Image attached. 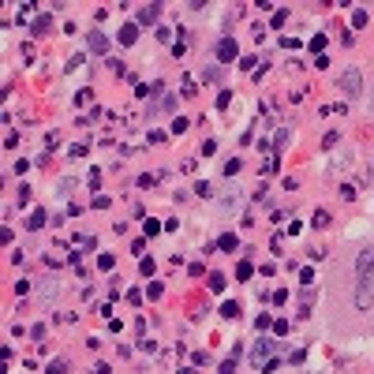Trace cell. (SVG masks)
Returning a JSON list of instances; mask_svg holds the SVG:
<instances>
[{"mask_svg":"<svg viewBox=\"0 0 374 374\" xmlns=\"http://www.w3.org/2000/svg\"><path fill=\"white\" fill-rule=\"evenodd\" d=\"M161 292H165V288H161L157 281H154V285H150V288H146V296H150V299H161Z\"/></svg>","mask_w":374,"mask_h":374,"instance_id":"obj_40","label":"cell"},{"mask_svg":"<svg viewBox=\"0 0 374 374\" xmlns=\"http://www.w3.org/2000/svg\"><path fill=\"white\" fill-rule=\"evenodd\" d=\"M240 165H243V161H240V157H232V161H224V165H221V172H228V176H236V172H240Z\"/></svg>","mask_w":374,"mask_h":374,"instance_id":"obj_25","label":"cell"},{"mask_svg":"<svg viewBox=\"0 0 374 374\" xmlns=\"http://www.w3.org/2000/svg\"><path fill=\"white\" fill-rule=\"evenodd\" d=\"M180 94H183V97H191V94H195V79H191V75H183V86H180Z\"/></svg>","mask_w":374,"mask_h":374,"instance_id":"obj_27","label":"cell"},{"mask_svg":"<svg viewBox=\"0 0 374 374\" xmlns=\"http://www.w3.org/2000/svg\"><path fill=\"white\" fill-rule=\"evenodd\" d=\"M30 202V187H26V183H22L19 191H15V206H26Z\"/></svg>","mask_w":374,"mask_h":374,"instance_id":"obj_23","label":"cell"},{"mask_svg":"<svg viewBox=\"0 0 374 374\" xmlns=\"http://www.w3.org/2000/svg\"><path fill=\"white\" fill-rule=\"evenodd\" d=\"M269 326H273V318H269V314H258V318H255V330H269Z\"/></svg>","mask_w":374,"mask_h":374,"instance_id":"obj_34","label":"cell"},{"mask_svg":"<svg viewBox=\"0 0 374 374\" xmlns=\"http://www.w3.org/2000/svg\"><path fill=\"white\" fill-rule=\"evenodd\" d=\"M30 337L34 341H45V326H30Z\"/></svg>","mask_w":374,"mask_h":374,"instance_id":"obj_45","label":"cell"},{"mask_svg":"<svg viewBox=\"0 0 374 374\" xmlns=\"http://www.w3.org/2000/svg\"><path fill=\"white\" fill-rule=\"evenodd\" d=\"M30 292V281H15V296H26Z\"/></svg>","mask_w":374,"mask_h":374,"instance_id":"obj_41","label":"cell"},{"mask_svg":"<svg viewBox=\"0 0 374 374\" xmlns=\"http://www.w3.org/2000/svg\"><path fill=\"white\" fill-rule=\"evenodd\" d=\"M45 374H67V359H64V355L49 359V363H45Z\"/></svg>","mask_w":374,"mask_h":374,"instance_id":"obj_11","label":"cell"},{"mask_svg":"<svg viewBox=\"0 0 374 374\" xmlns=\"http://www.w3.org/2000/svg\"><path fill=\"white\" fill-rule=\"evenodd\" d=\"M90 206H94V210H105V206H109V195H94V202H90Z\"/></svg>","mask_w":374,"mask_h":374,"instance_id":"obj_38","label":"cell"},{"mask_svg":"<svg viewBox=\"0 0 374 374\" xmlns=\"http://www.w3.org/2000/svg\"><path fill=\"white\" fill-rule=\"evenodd\" d=\"M26 228H30V232L45 228V210H34V214H30V221H26Z\"/></svg>","mask_w":374,"mask_h":374,"instance_id":"obj_13","label":"cell"},{"mask_svg":"<svg viewBox=\"0 0 374 374\" xmlns=\"http://www.w3.org/2000/svg\"><path fill=\"white\" fill-rule=\"evenodd\" d=\"M355 277L367 281V285H374V247H367L363 255L355 258Z\"/></svg>","mask_w":374,"mask_h":374,"instance_id":"obj_2","label":"cell"},{"mask_svg":"<svg viewBox=\"0 0 374 374\" xmlns=\"http://www.w3.org/2000/svg\"><path fill=\"white\" fill-rule=\"evenodd\" d=\"M236 371V359H232V355H228V359H224V363H221V374H232Z\"/></svg>","mask_w":374,"mask_h":374,"instance_id":"obj_46","label":"cell"},{"mask_svg":"<svg viewBox=\"0 0 374 374\" xmlns=\"http://www.w3.org/2000/svg\"><path fill=\"white\" fill-rule=\"evenodd\" d=\"M161 228H165V221H154V217H150V221H146V236H157Z\"/></svg>","mask_w":374,"mask_h":374,"instance_id":"obj_31","label":"cell"},{"mask_svg":"<svg viewBox=\"0 0 374 374\" xmlns=\"http://www.w3.org/2000/svg\"><path fill=\"white\" fill-rule=\"evenodd\" d=\"M161 112H165V116H172V112H176V97L165 94V83H154V101L146 105V116L154 120V116H161Z\"/></svg>","mask_w":374,"mask_h":374,"instance_id":"obj_1","label":"cell"},{"mask_svg":"<svg viewBox=\"0 0 374 374\" xmlns=\"http://www.w3.org/2000/svg\"><path fill=\"white\" fill-rule=\"evenodd\" d=\"M258 64H262V60H255V56H240V67H243V71H255Z\"/></svg>","mask_w":374,"mask_h":374,"instance_id":"obj_26","label":"cell"},{"mask_svg":"<svg viewBox=\"0 0 374 374\" xmlns=\"http://www.w3.org/2000/svg\"><path fill=\"white\" fill-rule=\"evenodd\" d=\"M176 374H195V371H191V367H180V371H176Z\"/></svg>","mask_w":374,"mask_h":374,"instance_id":"obj_48","label":"cell"},{"mask_svg":"<svg viewBox=\"0 0 374 374\" xmlns=\"http://www.w3.org/2000/svg\"><path fill=\"white\" fill-rule=\"evenodd\" d=\"M355 307H359V310H371L374 307V285L359 281V288H355Z\"/></svg>","mask_w":374,"mask_h":374,"instance_id":"obj_7","label":"cell"},{"mask_svg":"<svg viewBox=\"0 0 374 374\" xmlns=\"http://www.w3.org/2000/svg\"><path fill=\"white\" fill-rule=\"evenodd\" d=\"M307 49H310V53H318V56H322V49H326V34H314Z\"/></svg>","mask_w":374,"mask_h":374,"instance_id":"obj_19","label":"cell"},{"mask_svg":"<svg viewBox=\"0 0 374 374\" xmlns=\"http://www.w3.org/2000/svg\"><path fill=\"white\" fill-rule=\"evenodd\" d=\"M221 314H224V318H240V303H236V299H224V303H221Z\"/></svg>","mask_w":374,"mask_h":374,"instance_id":"obj_14","label":"cell"},{"mask_svg":"<svg viewBox=\"0 0 374 374\" xmlns=\"http://www.w3.org/2000/svg\"><path fill=\"white\" fill-rule=\"evenodd\" d=\"M49 26H53V19H49V15H42V19H34V34H45Z\"/></svg>","mask_w":374,"mask_h":374,"instance_id":"obj_24","label":"cell"},{"mask_svg":"<svg viewBox=\"0 0 374 374\" xmlns=\"http://www.w3.org/2000/svg\"><path fill=\"white\" fill-rule=\"evenodd\" d=\"M94 374H112V371H109V363H97V367H94Z\"/></svg>","mask_w":374,"mask_h":374,"instance_id":"obj_47","label":"cell"},{"mask_svg":"<svg viewBox=\"0 0 374 374\" xmlns=\"http://www.w3.org/2000/svg\"><path fill=\"white\" fill-rule=\"evenodd\" d=\"M285 19H288V8H277L273 19H269V26H285Z\"/></svg>","mask_w":374,"mask_h":374,"instance_id":"obj_22","label":"cell"},{"mask_svg":"<svg viewBox=\"0 0 374 374\" xmlns=\"http://www.w3.org/2000/svg\"><path fill=\"white\" fill-rule=\"evenodd\" d=\"M97 183H101V169L94 165V169H90V187H94V191H97Z\"/></svg>","mask_w":374,"mask_h":374,"instance_id":"obj_39","label":"cell"},{"mask_svg":"<svg viewBox=\"0 0 374 374\" xmlns=\"http://www.w3.org/2000/svg\"><path fill=\"white\" fill-rule=\"evenodd\" d=\"M266 355H281V344H273L269 337H262V341H255V352H251L255 371H258V363H266Z\"/></svg>","mask_w":374,"mask_h":374,"instance_id":"obj_3","label":"cell"},{"mask_svg":"<svg viewBox=\"0 0 374 374\" xmlns=\"http://www.w3.org/2000/svg\"><path fill=\"white\" fill-rule=\"evenodd\" d=\"M367 19H371V15H367V8H355V11H352V26H355V30H359V26H367Z\"/></svg>","mask_w":374,"mask_h":374,"instance_id":"obj_17","label":"cell"},{"mask_svg":"<svg viewBox=\"0 0 374 374\" xmlns=\"http://www.w3.org/2000/svg\"><path fill=\"white\" fill-rule=\"evenodd\" d=\"M217 247H221V251H236V247H240V240H236L232 232H224L221 240H217Z\"/></svg>","mask_w":374,"mask_h":374,"instance_id":"obj_16","label":"cell"},{"mask_svg":"<svg viewBox=\"0 0 374 374\" xmlns=\"http://www.w3.org/2000/svg\"><path fill=\"white\" fill-rule=\"evenodd\" d=\"M183 131H187V120L176 116V120H172V135H183Z\"/></svg>","mask_w":374,"mask_h":374,"instance_id":"obj_33","label":"cell"},{"mask_svg":"<svg viewBox=\"0 0 374 374\" xmlns=\"http://www.w3.org/2000/svg\"><path fill=\"white\" fill-rule=\"evenodd\" d=\"M135 15H139V22H142V26H150V22H157V15H161V4H142V8L135 11Z\"/></svg>","mask_w":374,"mask_h":374,"instance_id":"obj_9","label":"cell"},{"mask_svg":"<svg viewBox=\"0 0 374 374\" xmlns=\"http://www.w3.org/2000/svg\"><path fill=\"white\" fill-rule=\"evenodd\" d=\"M56 292H60L56 281H45V285H42V299H56Z\"/></svg>","mask_w":374,"mask_h":374,"instance_id":"obj_18","label":"cell"},{"mask_svg":"<svg viewBox=\"0 0 374 374\" xmlns=\"http://www.w3.org/2000/svg\"><path fill=\"white\" fill-rule=\"evenodd\" d=\"M172 38H176V34H172V30H169V26H157V42H161V45H169V42H172Z\"/></svg>","mask_w":374,"mask_h":374,"instance_id":"obj_28","label":"cell"},{"mask_svg":"<svg viewBox=\"0 0 374 374\" xmlns=\"http://www.w3.org/2000/svg\"><path fill=\"white\" fill-rule=\"evenodd\" d=\"M71 187H75V180H71V176H64V180L56 183V191H60V195H67V191H71Z\"/></svg>","mask_w":374,"mask_h":374,"instance_id":"obj_35","label":"cell"},{"mask_svg":"<svg viewBox=\"0 0 374 374\" xmlns=\"http://www.w3.org/2000/svg\"><path fill=\"white\" fill-rule=\"evenodd\" d=\"M86 49H90V53H97V56H109V49H112V42H109L105 34L101 30H94L90 34V38H86Z\"/></svg>","mask_w":374,"mask_h":374,"instance_id":"obj_6","label":"cell"},{"mask_svg":"<svg viewBox=\"0 0 374 374\" xmlns=\"http://www.w3.org/2000/svg\"><path fill=\"white\" fill-rule=\"evenodd\" d=\"M228 101H232V90H221V94H217V109L224 112V109H228Z\"/></svg>","mask_w":374,"mask_h":374,"instance_id":"obj_29","label":"cell"},{"mask_svg":"<svg viewBox=\"0 0 374 374\" xmlns=\"http://www.w3.org/2000/svg\"><path fill=\"white\" fill-rule=\"evenodd\" d=\"M67 154H71V157H83L86 146H83V142H75V146H67Z\"/></svg>","mask_w":374,"mask_h":374,"instance_id":"obj_43","label":"cell"},{"mask_svg":"<svg viewBox=\"0 0 374 374\" xmlns=\"http://www.w3.org/2000/svg\"><path fill=\"white\" fill-rule=\"evenodd\" d=\"M135 42H139V22H124V26H120V45L131 49Z\"/></svg>","mask_w":374,"mask_h":374,"instance_id":"obj_8","label":"cell"},{"mask_svg":"<svg viewBox=\"0 0 374 374\" xmlns=\"http://www.w3.org/2000/svg\"><path fill=\"white\" fill-rule=\"evenodd\" d=\"M90 97H94V90H79V94H75V105H86Z\"/></svg>","mask_w":374,"mask_h":374,"instance_id":"obj_36","label":"cell"},{"mask_svg":"<svg viewBox=\"0 0 374 374\" xmlns=\"http://www.w3.org/2000/svg\"><path fill=\"white\" fill-rule=\"evenodd\" d=\"M202 79H206V83H221V67H217V64H210V67L202 71Z\"/></svg>","mask_w":374,"mask_h":374,"instance_id":"obj_20","label":"cell"},{"mask_svg":"<svg viewBox=\"0 0 374 374\" xmlns=\"http://www.w3.org/2000/svg\"><path fill=\"white\" fill-rule=\"evenodd\" d=\"M94 247H97V240H94V236H75V240H71V251H79V255H83V251H94Z\"/></svg>","mask_w":374,"mask_h":374,"instance_id":"obj_10","label":"cell"},{"mask_svg":"<svg viewBox=\"0 0 374 374\" xmlns=\"http://www.w3.org/2000/svg\"><path fill=\"white\" fill-rule=\"evenodd\" d=\"M210 288H214V292H224V277H221V273H210Z\"/></svg>","mask_w":374,"mask_h":374,"instance_id":"obj_32","label":"cell"},{"mask_svg":"<svg viewBox=\"0 0 374 374\" xmlns=\"http://www.w3.org/2000/svg\"><path fill=\"white\" fill-rule=\"evenodd\" d=\"M172 53H176V56H183V53H187V30H183V26L176 30V45H172Z\"/></svg>","mask_w":374,"mask_h":374,"instance_id":"obj_12","label":"cell"},{"mask_svg":"<svg viewBox=\"0 0 374 374\" xmlns=\"http://www.w3.org/2000/svg\"><path fill=\"white\" fill-rule=\"evenodd\" d=\"M187 273H191V277H202L206 269H202V262H191V266H187Z\"/></svg>","mask_w":374,"mask_h":374,"instance_id":"obj_42","label":"cell"},{"mask_svg":"<svg viewBox=\"0 0 374 374\" xmlns=\"http://www.w3.org/2000/svg\"><path fill=\"white\" fill-rule=\"evenodd\" d=\"M371 116H374V105H371Z\"/></svg>","mask_w":374,"mask_h":374,"instance_id":"obj_49","label":"cell"},{"mask_svg":"<svg viewBox=\"0 0 374 374\" xmlns=\"http://www.w3.org/2000/svg\"><path fill=\"white\" fill-rule=\"evenodd\" d=\"M303 359H307V348H296V352L288 355V363H303Z\"/></svg>","mask_w":374,"mask_h":374,"instance_id":"obj_37","label":"cell"},{"mask_svg":"<svg viewBox=\"0 0 374 374\" xmlns=\"http://www.w3.org/2000/svg\"><path fill=\"white\" fill-rule=\"evenodd\" d=\"M273 333H281V337H285V333H288V322L277 318V322H273Z\"/></svg>","mask_w":374,"mask_h":374,"instance_id":"obj_44","label":"cell"},{"mask_svg":"<svg viewBox=\"0 0 374 374\" xmlns=\"http://www.w3.org/2000/svg\"><path fill=\"white\" fill-rule=\"evenodd\" d=\"M251 273H255V266H251V262H240V266H236V281H251Z\"/></svg>","mask_w":374,"mask_h":374,"instance_id":"obj_15","label":"cell"},{"mask_svg":"<svg viewBox=\"0 0 374 374\" xmlns=\"http://www.w3.org/2000/svg\"><path fill=\"white\" fill-rule=\"evenodd\" d=\"M341 90L348 97H355L359 90H363V75H359V67H348V71L341 75Z\"/></svg>","mask_w":374,"mask_h":374,"instance_id":"obj_4","label":"cell"},{"mask_svg":"<svg viewBox=\"0 0 374 374\" xmlns=\"http://www.w3.org/2000/svg\"><path fill=\"white\" fill-rule=\"evenodd\" d=\"M217 60H221V64H232V60H240V45H236L232 38H221V42H217Z\"/></svg>","mask_w":374,"mask_h":374,"instance_id":"obj_5","label":"cell"},{"mask_svg":"<svg viewBox=\"0 0 374 374\" xmlns=\"http://www.w3.org/2000/svg\"><path fill=\"white\" fill-rule=\"evenodd\" d=\"M112 266H116V258L109 255V251H105V255H97V269H105V273H109Z\"/></svg>","mask_w":374,"mask_h":374,"instance_id":"obj_21","label":"cell"},{"mask_svg":"<svg viewBox=\"0 0 374 374\" xmlns=\"http://www.w3.org/2000/svg\"><path fill=\"white\" fill-rule=\"evenodd\" d=\"M139 269H142V273H146V277H150V273H154V269H157V266H154V258H146V255H142V258H139Z\"/></svg>","mask_w":374,"mask_h":374,"instance_id":"obj_30","label":"cell"}]
</instances>
